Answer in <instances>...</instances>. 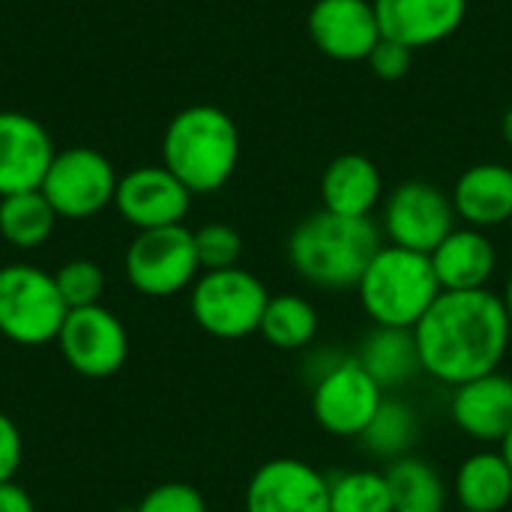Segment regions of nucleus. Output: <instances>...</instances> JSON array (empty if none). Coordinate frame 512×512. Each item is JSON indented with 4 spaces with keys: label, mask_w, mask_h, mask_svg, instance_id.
I'll use <instances>...</instances> for the list:
<instances>
[{
    "label": "nucleus",
    "mask_w": 512,
    "mask_h": 512,
    "mask_svg": "<svg viewBox=\"0 0 512 512\" xmlns=\"http://www.w3.org/2000/svg\"><path fill=\"white\" fill-rule=\"evenodd\" d=\"M240 162V132L216 105H192L171 117L162 138V165L192 192L222 189Z\"/></svg>",
    "instance_id": "nucleus-3"
},
{
    "label": "nucleus",
    "mask_w": 512,
    "mask_h": 512,
    "mask_svg": "<svg viewBox=\"0 0 512 512\" xmlns=\"http://www.w3.org/2000/svg\"><path fill=\"white\" fill-rule=\"evenodd\" d=\"M381 195H384L381 171L363 153H342L321 174V201H324V210L330 213L369 219Z\"/></svg>",
    "instance_id": "nucleus-20"
},
{
    "label": "nucleus",
    "mask_w": 512,
    "mask_h": 512,
    "mask_svg": "<svg viewBox=\"0 0 512 512\" xmlns=\"http://www.w3.org/2000/svg\"><path fill=\"white\" fill-rule=\"evenodd\" d=\"M192 237H195L198 267L204 273L237 267V261L243 255V237L237 234V228H231L225 222H207L204 228L192 231Z\"/></svg>",
    "instance_id": "nucleus-29"
},
{
    "label": "nucleus",
    "mask_w": 512,
    "mask_h": 512,
    "mask_svg": "<svg viewBox=\"0 0 512 512\" xmlns=\"http://www.w3.org/2000/svg\"><path fill=\"white\" fill-rule=\"evenodd\" d=\"M54 162L45 126L21 111H0V198L42 186Z\"/></svg>",
    "instance_id": "nucleus-15"
},
{
    "label": "nucleus",
    "mask_w": 512,
    "mask_h": 512,
    "mask_svg": "<svg viewBox=\"0 0 512 512\" xmlns=\"http://www.w3.org/2000/svg\"><path fill=\"white\" fill-rule=\"evenodd\" d=\"M360 306L375 327L414 330L441 294L429 255L381 246L357 282Z\"/></svg>",
    "instance_id": "nucleus-4"
},
{
    "label": "nucleus",
    "mask_w": 512,
    "mask_h": 512,
    "mask_svg": "<svg viewBox=\"0 0 512 512\" xmlns=\"http://www.w3.org/2000/svg\"><path fill=\"white\" fill-rule=\"evenodd\" d=\"M312 45L330 60H369L384 39L372 0H318L309 12Z\"/></svg>",
    "instance_id": "nucleus-14"
},
{
    "label": "nucleus",
    "mask_w": 512,
    "mask_h": 512,
    "mask_svg": "<svg viewBox=\"0 0 512 512\" xmlns=\"http://www.w3.org/2000/svg\"><path fill=\"white\" fill-rule=\"evenodd\" d=\"M462 512H465V510H462Z\"/></svg>",
    "instance_id": "nucleus-38"
},
{
    "label": "nucleus",
    "mask_w": 512,
    "mask_h": 512,
    "mask_svg": "<svg viewBox=\"0 0 512 512\" xmlns=\"http://www.w3.org/2000/svg\"><path fill=\"white\" fill-rule=\"evenodd\" d=\"M123 267L129 285L144 297H174L201 273L195 237L186 225L138 231L126 249Z\"/></svg>",
    "instance_id": "nucleus-7"
},
{
    "label": "nucleus",
    "mask_w": 512,
    "mask_h": 512,
    "mask_svg": "<svg viewBox=\"0 0 512 512\" xmlns=\"http://www.w3.org/2000/svg\"><path fill=\"white\" fill-rule=\"evenodd\" d=\"M57 348L72 372L102 381L126 366L129 333L111 309L96 303L84 309H69L57 333Z\"/></svg>",
    "instance_id": "nucleus-10"
},
{
    "label": "nucleus",
    "mask_w": 512,
    "mask_h": 512,
    "mask_svg": "<svg viewBox=\"0 0 512 512\" xmlns=\"http://www.w3.org/2000/svg\"><path fill=\"white\" fill-rule=\"evenodd\" d=\"M135 512H207V501L189 483H162L141 498Z\"/></svg>",
    "instance_id": "nucleus-30"
},
{
    "label": "nucleus",
    "mask_w": 512,
    "mask_h": 512,
    "mask_svg": "<svg viewBox=\"0 0 512 512\" xmlns=\"http://www.w3.org/2000/svg\"><path fill=\"white\" fill-rule=\"evenodd\" d=\"M369 69L384 78V81H399L408 75L411 63H414V48L402 45V42H393V39H381L375 45V51L369 54Z\"/></svg>",
    "instance_id": "nucleus-31"
},
{
    "label": "nucleus",
    "mask_w": 512,
    "mask_h": 512,
    "mask_svg": "<svg viewBox=\"0 0 512 512\" xmlns=\"http://www.w3.org/2000/svg\"><path fill=\"white\" fill-rule=\"evenodd\" d=\"M450 417L453 423L477 441H504L512 429V378L492 372L453 387Z\"/></svg>",
    "instance_id": "nucleus-17"
},
{
    "label": "nucleus",
    "mask_w": 512,
    "mask_h": 512,
    "mask_svg": "<svg viewBox=\"0 0 512 512\" xmlns=\"http://www.w3.org/2000/svg\"><path fill=\"white\" fill-rule=\"evenodd\" d=\"M57 219H90L114 204L117 174L108 156L93 147H69L54 153V162L39 186Z\"/></svg>",
    "instance_id": "nucleus-8"
},
{
    "label": "nucleus",
    "mask_w": 512,
    "mask_h": 512,
    "mask_svg": "<svg viewBox=\"0 0 512 512\" xmlns=\"http://www.w3.org/2000/svg\"><path fill=\"white\" fill-rule=\"evenodd\" d=\"M57 291L63 297V303L69 309H84V306H96L105 294V273L99 264L87 261V258H75L66 261L57 273H54Z\"/></svg>",
    "instance_id": "nucleus-28"
},
{
    "label": "nucleus",
    "mask_w": 512,
    "mask_h": 512,
    "mask_svg": "<svg viewBox=\"0 0 512 512\" xmlns=\"http://www.w3.org/2000/svg\"><path fill=\"white\" fill-rule=\"evenodd\" d=\"M510 333L504 300L489 288L441 291L414 327L423 372L450 387L498 372L510 348Z\"/></svg>",
    "instance_id": "nucleus-1"
},
{
    "label": "nucleus",
    "mask_w": 512,
    "mask_h": 512,
    "mask_svg": "<svg viewBox=\"0 0 512 512\" xmlns=\"http://www.w3.org/2000/svg\"><path fill=\"white\" fill-rule=\"evenodd\" d=\"M357 363L375 378V384L384 393L405 387L411 378L423 372L414 330H399V327H375L363 339Z\"/></svg>",
    "instance_id": "nucleus-21"
},
{
    "label": "nucleus",
    "mask_w": 512,
    "mask_h": 512,
    "mask_svg": "<svg viewBox=\"0 0 512 512\" xmlns=\"http://www.w3.org/2000/svg\"><path fill=\"white\" fill-rule=\"evenodd\" d=\"M381 36L408 48H429L450 39L468 15V0H372Z\"/></svg>",
    "instance_id": "nucleus-16"
},
{
    "label": "nucleus",
    "mask_w": 512,
    "mask_h": 512,
    "mask_svg": "<svg viewBox=\"0 0 512 512\" xmlns=\"http://www.w3.org/2000/svg\"><path fill=\"white\" fill-rule=\"evenodd\" d=\"M504 309H507V315H510V324H512V276L507 279V288H504Z\"/></svg>",
    "instance_id": "nucleus-36"
},
{
    "label": "nucleus",
    "mask_w": 512,
    "mask_h": 512,
    "mask_svg": "<svg viewBox=\"0 0 512 512\" xmlns=\"http://www.w3.org/2000/svg\"><path fill=\"white\" fill-rule=\"evenodd\" d=\"M246 512H330V480L303 459H270L246 486Z\"/></svg>",
    "instance_id": "nucleus-13"
},
{
    "label": "nucleus",
    "mask_w": 512,
    "mask_h": 512,
    "mask_svg": "<svg viewBox=\"0 0 512 512\" xmlns=\"http://www.w3.org/2000/svg\"><path fill=\"white\" fill-rule=\"evenodd\" d=\"M54 222L57 213L39 189L0 198V237L15 249H39L54 234Z\"/></svg>",
    "instance_id": "nucleus-26"
},
{
    "label": "nucleus",
    "mask_w": 512,
    "mask_h": 512,
    "mask_svg": "<svg viewBox=\"0 0 512 512\" xmlns=\"http://www.w3.org/2000/svg\"><path fill=\"white\" fill-rule=\"evenodd\" d=\"M501 135H504V141L512 147V108L504 114V120H501Z\"/></svg>",
    "instance_id": "nucleus-35"
},
{
    "label": "nucleus",
    "mask_w": 512,
    "mask_h": 512,
    "mask_svg": "<svg viewBox=\"0 0 512 512\" xmlns=\"http://www.w3.org/2000/svg\"><path fill=\"white\" fill-rule=\"evenodd\" d=\"M441 291H483L489 288L498 249L480 228H453L447 240L429 255Z\"/></svg>",
    "instance_id": "nucleus-18"
},
{
    "label": "nucleus",
    "mask_w": 512,
    "mask_h": 512,
    "mask_svg": "<svg viewBox=\"0 0 512 512\" xmlns=\"http://www.w3.org/2000/svg\"><path fill=\"white\" fill-rule=\"evenodd\" d=\"M69 315L54 273L36 264L0 267V336L12 345L39 348L57 342V333Z\"/></svg>",
    "instance_id": "nucleus-5"
},
{
    "label": "nucleus",
    "mask_w": 512,
    "mask_h": 512,
    "mask_svg": "<svg viewBox=\"0 0 512 512\" xmlns=\"http://www.w3.org/2000/svg\"><path fill=\"white\" fill-rule=\"evenodd\" d=\"M114 204L135 231H153L183 225L192 192L165 165H144L117 180Z\"/></svg>",
    "instance_id": "nucleus-12"
},
{
    "label": "nucleus",
    "mask_w": 512,
    "mask_h": 512,
    "mask_svg": "<svg viewBox=\"0 0 512 512\" xmlns=\"http://www.w3.org/2000/svg\"><path fill=\"white\" fill-rule=\"evenodd\" d=\"M267 300L270 294L255 273L228 267L201 273L192 282L189 309L204 333L216 339H246L258 333Z\"/></svg>",
    "instance_id": "nucleus-6"
},
{
    "label": "nucleus",
    "mask_w": 512,
    "mask_h": 512,
    "mask_svg": "<svg viewBox=\"0 0 512 512\" xmlns=\"http://www.w3.org/2000/svg\"><path fill=\"white\" fill-rule=\"evenodd\" d=\"M330 512H396L384 471H348L333 477Z\"/></svg>",
    "instance_id": "nucleus-27"
},
{
    "label": "nucleus",
    "mask_w": 512,
    "mask_h": 512,
    "mask_svg": "<svg viewBox=\"0 0 512 512\" xmlns=\"http://www.w3.org/2000/svg\"><path fill=\"white\" fill-rule=\"evenodd\" d=\"M501 456H504V462L510 465V471H512V429L504 435V441H501V450H498Z\"/></svg>",
    "instance_id": "nucleus-34"
},
{
    "label": "nucleus",
    "mask_w": 512,
    "mask_h": 512,
    "mask_svg": "<svg viewBox=\"0 0 512 512\" xmlns=\"http://www.w3.org/2000/svg\"><path fill=\"white\" fill-rule=\"evenodd\" d=\"M453 210L468 228H498L512 222V168L498 162L471 165L453 186Z\"/></svg>",
    "instance_id": "nucleus-19"
},
{
    "label": "nucleus",
    "mask_w": 512,
    "mask_h": 512,
    "mask_svg": "<svg viewBox=\"0 0 512 512\" xmlns=\"http://www.w3.org/2000/svg\"><path fill=\"white\" fill-rule=\"evenodd\" d=\"M420 438V420L417 411L402 402V399H390L384 396L375 420L366 426V432L360 435V447L381 459V462H396L411 456L414 444Z\"/></svg>",
    "instance_id": "nucleus-24"
},
{
    "label": "nucleus",
    "mask_w": 512,
    "mask_h": 512,
    "mask_svg": "<svg viewBox=\"0 0 512 512\" xmlns=\"http://www.w3.org/2000/svg\"><path fill=\"white\" fill-rule=\"evenodd\" d=\"M510 225H512V222H510Z\"/></svg>",
    "instance_id": "nucleus-37"
},
{
    "label": "nucleus",
    "mask_w": 512,
    "mask_h": 512,
    "mask_svg": "<svg viewBox=\"0 0 512 512\" xmlns=\"http://www.w3.org/2000/svg\"><path fill=\"white\" fill-rule=\"evenodd\" d=\"M384 390L357 363V357L336 360L321 372L312 390V414L318 426L336 438H360L375 420Z\"/></svg>",
    "instance_id": "nucleus-9"
},
{
    "label": "nucleus",
    "mask_w": 512,
    "mask_h": 512,
    "mask_svg": "<svg viewBox=\"0 0 512 512\" xmlns=\"http://www.w3.org/2000/svg\"><path fill=\"white\" fill-rule=\"evenodd\" d=\"M24 459V441H21V429L15 426L12 417H6L0 411V483L15 480L18 468Z\"/></svg>",
    "instance_id": "nucleus-32"
},
{
    "label": "nucleus",
    "mask_w": 512,
    "mask_h": 512,
    "mask_svg": "<svg viewBox=\"0 0 512 512\" xmlns=\"http://www.w3.org/2000/svg\"><path fill=\"white\" fill-rule=\"evenodd\" d=\"M453 492L465 512H504L512 501L510 465L501 453H474L459 465Z\"/></svg>",
    "instance_id": "nucleus-22"
},
{
    "label": "nucleus",
    "mask_w": 512,
    "mask_h": 512,
    "mask_svg": "<svg viewBox=\"0 0 512 512\" xmlns=\"http://www.w3.org/2000/svg\"><path fill=\"white\" fill-rule=\"evenodd\" d=\"M0 512H36V504L24 486H18L15 480H6L0 483Z\"/></svg>",
    "instance_id": "nucleus-33"
},
{
    "label": "nucleus",
    "mask_w": 512,
    "mask_h": 512,
    "mask_svg": "<svg viewBox=\"0 0 512 512\" xmlns=\"http://www.w3.org/2000/svg\"><path fill=\"white\" fill-rule=\"evenodd\" d=\"M393 495L396 512H444L447 510V483L423 459L405 456L390 462L384 471Z\"/></svg>",
    "instance_id": "nucleus-23"
},
{
    "label": "nucleus",
    "mask_w": 512,
    "mask_h": 512,
    "mask_svg": "<svg viewBox=\"0 0 512 512\" xmlns=\"http://www.w3.org/2000/svg\"><path fill=\"white\" fill-rule=\"evenodd\" d=\"M456 219L453 198L426 180L399 183L384 204V231L390 243L423 255H432L447 240Z\"/></svg>",
    "instance_id": "nucleus-11"
},
{
    "label": "nucleus",
    "mask_w": 512,
    "mask_h": 512,
    "mask_svg": "<svg viewBox=\"0 0 512 512\" xmlns=\"http://www.w3.org/2000/svg\"><path fill=\"white\" fill-rule=\"evenodd\" d=\"M318 327H321V318L309 300L297 294H276L267 300L258 333L267 339V345L279 351H300L315 342Z\"/></svg>",
    "instance_id": "nucleus-25"
},
{
    "label": "nucleus",
    "mask_w": 512,
    "mask_h": 512,
    "mask_svg": "<svg viewBox=\"0 0 512 512\" xmlns=\"http://www.w3.org/2000/svg\"><path fill=\"white\" fill-rule=\"evenodd\" d=\"M378 249L381 231L372 219H351L330 210L306 216L288 237L291 267L306 282L330 291L357 288Z\"/></svg>",
    "instance_id": "nucleus-2"
}]
</instances>
